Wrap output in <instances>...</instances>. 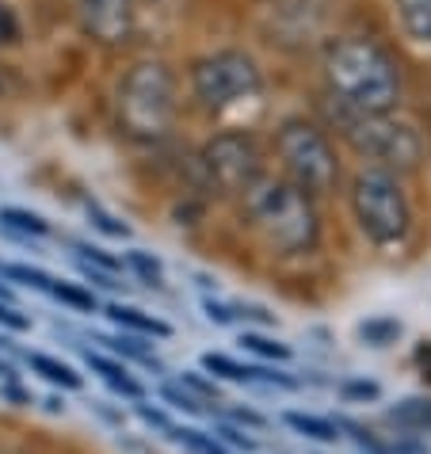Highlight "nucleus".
I'll return each mask as SVG.
<instances>
[{
    "mask_svg": "<svg viewBox=\"0 0 431 454\" xmlns=\"http://www.w3.org/2000/svg\"><path fill=\"white\" fill-rule=\"evenodd\" d=\"M325 77L340 107L366 111V115H389L401 99V73L374 39H336L325 54Z\"/></svg>",
    "mask_w": 431,
    "mask_h": 454,
    "instance_id": "obj_1",
    "label": "nucleus"
},
{
    "mask_svg": "<svg viewBox=\"0 0 431 454\" xmlns=\"http://www.w3.org/2000/svg\"><path fill=\"white\" fill-rule=\"evenodd\" d=\"M245 195V222L260 233V241L278 256H298L317 248L321 222H317L313 199L290 180H268L260 176Z\"/></svg>",
    "mask_w": 431,
    "mask_h": 454,
    "instance_id": "obj_2",
    "label": "nucleus"
},
{
    "mask_svg": "<svg viewBox=\"0 0 431 454\" xmlns=\"http://www.w3.org/2000/svg\"><path fill=\"white\" fill-rule=\"evenodd\" d=\"M192 81L199 104L218 119H237L248 107L256 111L263 104V77L256 61L240 54V50H222V54L195 61Z\"/></svg>",
    "mask_w": 431,
    "mask_h": 454,
    "instance_id": "obj_3",
    "label": "nucleus"
},
{
    "mask_svg": "<svg viewBox=\"0 0 431 454\" xmlns=\"http://www.w3.org/2000/svg\"><path fill=\"white\" fill-rule=\"evenodd\" d=\"M119 119L134 137L157 142L176 119V81L161 61H137L119 84Z\"/></svg>",
    "mask_w": 431,
    "mask_h": 454,
    "instance_id": "obj_4",
    "label": "nucleus"
},
{
    "mask_svg": "<svg viewBox=\"0 0 431 454\" xmlns=\"http://www.w3.org/2000/svg\"><path fill=\"white\" fill-rule=\"evenodd\" d=\"M340 134L351 142L355 153H363L366 160H374L371 168H412L420 160V137L412 126H404L389 115H366V111L336 107Z\"/></svg>",
    "mask_w": 431,
    "mask_h": 454,
    "instance_id": "obj_5",
    "label": "nucleus"
},
{
    "mask_svg": "<svg viewBox=\"0 0 431 454\" xmlns=\"http://www.w3.org/2000/svg\"><path fill=\"white\" fill-rule=\"evenodd\" d=\"M351 207L359 230L374 245H397L409 233V199H404L397 176L386 168H363L355 176Z\"/></svg>",
    "mask_w": 431,
    "mask_h": 454,
    "instance_id": "obj_6",
    "label": "nucleus"
},
{
    "mask_svg": "<svg viewBox=\"0 0 431 454\" xmlns=\"http://www.w3.org/2000/svg\"><path fill=\"white\" fill-rule=\"evenodd\" d=\"M275 145H278V157H283V165L290 172V184L302 187L310 199L336 187V176H340L336 153H333V145H328V137L317 130L313 122H306V119L283 122Z\"/></svg>",
    "mask_w": 431,
    "mask_h": 454,
    "instance_id": "obj_7",
    "label": "nucleus"
},
{
    "mask_svg": "<svg viewBox=\"0 0 431 454\" xmlns=\"http://www.w3.org/2000/svg\"><path fill=\"white\" fill-rule=\"evenodd\" d=\"M202 168H207L210 184L222 192H248L260 180V149L248 134L225 130L210 137L202 149Z\"/></svg>",
    "mask_w": 431,
    "mask_h": 454,
    "instance_id": "obj_8",
    "label": "nucleus"
},
{
    "mask_svg": "<svg viewBox=\"0 0 431 454\" xmlns=\"http://www.w3.org/2000/svg\"><path fill=\"white\" fill-rule=\"evenodd\" d=\"M134 4L137 0H81L84 27L92 31V39L119 46L134 31V12H137Z\"/></svg>",
    "mask_w": 431,
    "mask_h": 454,
    "instance_id": "obj_9",
    "label": "nucleus"
},
{
    "mask_svg": "<svg viewBox=\"0 0 431 454\" xmlns=\"http://www.w3.org/2000/svg\"><path fill=\"white\" fill-rule=\"evenodd\" d=\"M397 4V20L409 39L431 46V0H393Z\"/></svg>",
    "mask_w": 431,
    "mask_h": 454,
    "instance_id": "obj_10",
    "label": "nucleus"
},
{
    "mask_svg": "<svg viewBox=\"0 0 431 454\" xmlns=\"http://www.w3.org/2000/svg\"><path fill=\"white\" fill-rule=\"evenodd\" d=\"M393 424L409 427V432H431V401L427 397H409L389 412Z\"/></svg>",
    "mask_w": 431,
    "mask_h": 454,
    "instance_id": "obj_11",
    "label": "nucleus"
},
{
    "mask_svg": "<svg viewBox=\"0 0 431 454\" xmlns=\"http://www.w3.org/2000/svg\"><path fill=\"white\" fill-rule=\"evenodd\" d=\"M88 363H92V371L104 374V382H107V386H115L119 394H126V397H142V386H137L134 378L126 374V367H119V363H107L104 356H92V351H88Z\"/></svg>",
    "mask_w": 431,
    "mask_h": 454,
    "instance_id": "obj_12",
    "label": "nucleus"
},
{
    "mask_svg": "<svg viewBox=\"0 0 431 454\" xmlns=\"http://www.w3.org/2000/svg\"><path fill=\"white\" fill-rule=\"evenodd\" d=\"M107 313H111V317H115L119 325H126V329H137V333H145V336H168V325L157 321V317H145L142 309H130V306H111Z\"/></svg>",
    "mask_w": 431,
    "mask_h": 454,
    "instance_id": "obj_13",
    "label": "nucleus"
},
{
    "mask_svg": "<svg viewBox=\"0 0 431 454\" xmlns=\"http://www.w3.org/2000/svg\"><path fill=\"white\" fill-rule=\"evenodd\" d=\"M286 424L294 427V432L317 439V443H333L336 439V424L321 420V416H306V412H286Z\"/></svg>",
    "mask_w": 431,
    "mask_h": 454,
    "instance_id": "obj_14",
    "label": "nucleus"
},
{
    "mask_svg": "<svg viewBox=\"0 0 431 454\" xmlns=\"http://www.w3.org/2000/svg\"><path fill=\"white\" fill-rule=\"evenodd\" d=\"M31 367L39 371L46 382H54V386H66V389H77L81 386V378L73 374L66 363H58V359H50V356H31Z\"/></svg>",
    "mask_w": 431,
    "mask_h": 454,
    "instance_id": "obj_15",
    "label": "nucleus"
},
{
    "mask_svg": "<svg viewBox=\"0 0 431 454\" xmlns=\"http://www.w3.org/2000/svg\"><path fill=\"white\" fill-rule=\"evenodd\" d=\"M0 222H4V225H16V230H23V233H35V237H46V233H50V225L39 218V214L16 210V207H4V210H0Z\"/></svg>",
    "mask_w": 431,
    "mask_h": 454,
    "instance_id": "obj_16",
    "label": "nucleus"
},
{
    "mask_svg": "<svg viewBox=\"0 0 431 454\" xmlns=\"http://www.w3.org/2000/svg\"><path fill=\"white\" fill-rule=\"evenodd\" d=\"M240 344H245L248 351H256V356H268V359H286L290 356L283 344H275V340H268V336H256V333H245Z\"/></svg>",
    "mask_w": 431,
    "mask_h": 454,
    "instance_id": "obj_17",
    "label": "nucleus"
},
{
    "mask_svg": "<svg viewBox=\"0 0 431 454\" xmlns=\"http://www.w3.org/2000/svg\"><path fill=\"white\" fill-rule=\"evenodd\" d=\"M50 294L54 298H61V301H69V306H77V309H92V294H84V290H77V286H69V283H54L50 279Z\"/></svg>",
    "mask_w": 431,
    "mask_h": 454,
    "instance_id": "obj_18",
    "label": "nucleus"
},
{
    "mask_svg": "<svg viewBox=\"0 0 431 454\" xmlns=\"http://www.w3.org/2000/svg\"><path fill=\"white\" fill-rule=\"evenodd\" d=\"M176 435H180L195 454H230V450L218 443V439H207V435H199V432H176Z\"/></svg>",
    "mask_w": 431,
    "mask_h": 454,
    "instance_id": "obj_19",
    "label": "nucleus"
},
{
    "mask_svg": "<svg viewBox=\"0 0 431 454\" xmlns=\"http://www.w3.org/2000/svg\"><path fill=\"white\" fill-rule=\"evenodd\" d=\"M16 35H20L16 16H12V8L0 0V43H16Z\"/></svg>",
    "mask_w": 431,
    "mask_h": 454,
    "instance_id": "obj_20",
    "label": "nucleus"
},
{
    "mask_svg": "<svg viewBox=\"0 0 431 454\" xmlns=\"http://www.w3.org/2000/svg\"><path fill=\"white\" fill-rule=\"evenodd\" d=\"M130 263H134L137 271H142V279H145V283H153V286L161 283V268H157V263L149 260V256H142V252H134V256H130Z\"/></svg>",
    "mask_w": 431,
    "mask_h": 454,
    "instance_id": "obj_21",
    "label": "nucleus"
},
{
    "mask_svg": "<svg viewBox=\"0 0 431 454\" xmlns=\"http://www.w3.org/2000/svg\"><path fill=\"white\" fill-rule=\"evenodd\" d=\"M397 333H401V329H397L393 321H389V325H363V336H366V340H374L378 348L386 344V336H397Z\"/></svg>",
    "mask_w": 431,
    "mask_h": 454,
    "instance_id": "obj_22",
    "label": "nucleus"
},
{
    "mask_svg": "<svg viewBox=\"0 0 431 454\" xmlns=\"http://www.w3.org/2000/svg\"><path fill=\"white\" fill-rule=\"evenodd\" d=\"M164 397H168L176 409H187V412H199V409H202V405H199V397H192V394H180V389H172V386L164 389Z\"/></svg>",
    "mask_w": 431,
    "mask_h": 454,
    "instance_id": "obj_23",
    "label": "nucleus"
},
{
    "mask_svg": "<svg viewBox=\"0 0 431 454\" xmlns=\"http://www.w3.org/2000/svg\"><path fill=\"white\" fill-rule=\"evenodd\" d=\"M0 325H8V329H27V317H20V313L4 301V306H0Z\"/></svg>",
    "mask_w": 431,
    "mask_h": 454,
    "instance_id": "obj_24",
    "label": "nucleus"
},
{
    "mask_svg": "<svg viewBox=\"0 0 431 454\" xmlns=\"http://www.w3.org/2000/svg\"><path fill=\"white\" fill-rule=\"evenodd\" d=\"M416 367H420V374L431 382V340H424V344L416 348Z\"/></svg>",
    "mask_w": 431,
    "mask_h": 454,
    "instance_id": "obj_25",
    "label": "nucleus"
},
{
    "mask_svg": "<svg viewBox=\"0 0 431 454\" xmlns=\"http://www.w3.org/2000/svg\"><path fill=\"white\" fill-rule=\"evenodd\" d=\"M348 394H355V397H378V386H371V382H359V386H348Z\"/></svg>",
    "mask_w": 431,
    "mask_h": 454,
    "instance_id": "obj_26",
    "label": "nucleus"
}]
</instances>
